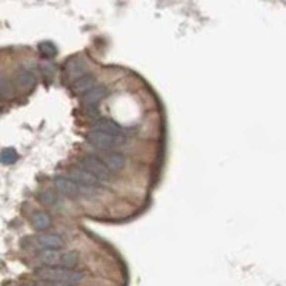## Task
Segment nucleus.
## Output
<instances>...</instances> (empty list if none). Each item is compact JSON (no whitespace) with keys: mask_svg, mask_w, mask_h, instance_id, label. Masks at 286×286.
Returning a JSON list of instances; mask_svg holds the SVG:
<instances>
[{"mask_svg":"<svg viewBox=\"0 0 286 286\" xmlns=\"http://www.w3.org/2000/svg\"><path fill=\"white\" fill-rule=\"evenodd\" d=\"M36 275L42 281H48V282L64 286L79 285L86 278V272H83V271L69 269V268H63V266H42L36 271Z\"/></svg>","mask_w":286,"mask_h":286,"instance_id":"nucleus-1","label":"nucleus"},{"mask_svg":"<svg viewBox=\"0 0 286 286\" xmlns=\"http://www.w3.org/2000/svg\"><path fill=\"white\" fill-rule=\"evenodd\" d=\"M79 165L82 169H85L89 173L96 176L100 180H106L111 176V171L108 169V166L96 155H86L85 158L80 159Z\"/></svg>","mask_w":286,"mask_h":286,"instance_id":"nucleus-2","label":"nucleus"},{"mask_svg":"<svg viewBox=\"0 0 286 286\" xmlns=\"http://www.w3.org/2000/svg\"><path fill=\"white\" fill-rule=\"evenodd\" d=\"M93 130L96 132H102L106 135H111L114 137H124L126 136V129L122 124H119L117 122H114L111 117H98L92 122Z\"/></svg>","mask_w":286,"mask_h":286,"instance_id":"nucleus-3","label":"nucleus"},{"mask_svg":"<svg viewBox=\"0 0 286 286\" xmlns=\"http://www.w3.org/2000/svg\"><path fill=\"white\" fill-rule=\"evenodd\" d=\"M32 245L39 250H60L64 245V240L57 233H39L33 237Z\"/></svg>","mask_w":286,"mask_h":286,"instance_id":"nucleus-4","label":"nucleus"},{"mask_svg":"<svg viewBox=\"0 0 286 286\" xmlns=\"http://www.w3.org/2000/svg\"><path fill=\"white\" fill-rule=\"evenodd\" d=\"M87 140L90 145H93L98 149H112L114 146H119L120 143H123L124 137H114L102 132L90 130L87 133Z\"/></svg>","mask_w":286,"mask_h":286,"instance_id":"nucleus-5","label":"nucleus"},{"mask_svg":"<svg viewBox=\"0 0 286 286\" xmlns=\"http://www.w3.org/2000/svg\"><path fill=\"white\" fill-rule=\"evenodd\" d=\"M69 179L73 180L76 185L79 186H102V180L98 179L96 176L89 173L87 171L77 168V169H72L69 172Z\"/></svg>","mask_w":286,"mask_h":286,"instance_id":"nucleus-6","label":"nucleus"},{"mask_svg":"<svg viewBox=\"0 0 286 286\" xmlns=\"http://www.w3.org/2000/svg\"><path fill=\"white\" fill-rule=\"evenodd\" d=\"M53 186L56 187L60 193L69 198H76L79 196V185H76L73 180L64 176H56L53 179Z\"/></svg>","mask_w":286,"mask_h":286,"instance_id":"nucleus-7","label":"nucleus"},{"mask_svg":"<svg viewBox=\"0 0 286 286\" xmlns=\"http://www.w3.org/2000/svg\"><path fill=\"white\" fill-rule=\"evenodd\" d=\"M66 77L70 82H76L77 79L83 77L86 75V66L80 59H70L66 63V69H64Z\"/></svg>","mask_w":286,"mask_h":286,"instance_id":"nucleus-8","label":"nucleus"},{"mask_svg":"<svg viewBox=\"0 0 286 286\" xmlns=\"http://www.w3.org/2000/svg\"><path fill=\"white\" fill-rule=\"evenodd\" d=\"M62 250H39L36 262L42 266H60Z\"/></svg>","mask_w":286,"mask_h":286,"instance_id":"nucleus-9","label":"nucleus"},{"mask_svg":"<svg viewBox=\"0 0 286 286\" xmlns=\"http://www.w3.org/2000/svg\"><path fill=\"white\" fill-rule=\"evenodd\" d=\"M108 95H109V89L106 86H103V85L95 86L90 92H87L86 95L83 96V103H85L86 108H89V106H96V105L105 99Z\"/></svg>","mask_w":286,"mask_h":286,"instance_id":"nucleus-10","label":"nucleus"},{"mask_svg":"<svg viewBox=\"0 0 286 286\" xmlns=\"http://www.w3.org/2000/svg\"><path fill=\"white\" fill-rule=\"evenodd\" d=\"M103 162L108 166L109 171L114 172V171L123 169L127 161H126V156H124L123 153H120V152H109V153H106Z\"/></svg>","mask_w":286,"mask_h":286,"instance_id":"nucleus-11","label":"nucleus"},{"mask_svg":"<svg viewBox=\"0 0 286 286\" xmlns=\"http://www.w3.org/2000/svg\"><path fill=\"white\" fill-rule=\"evenodd\" d=\"M16 83L22 89H32V87L36 85V76L32 70L25 69V67H20L17 72H16Z\"/></svg>","mask_w":286,"mask_h":286,"instance_id":"nucleus-12","label":"nucleus"},{"mask_svg":"<svg viewBox=\"0 0 286 286\" xmlns=\"http://www.w3.org/2000/svg\"><path fill=\"white\" fill-rule=\"evenodd\" d=\"M95 86H96V77L92 75H85L73 83V90L77 95H86Z\"/></svg>","mask_w":286,"mask_h":286,"instance_id":"nucleus-13","label":"nucleus"},{"mask_svg":"<svg viewBox=\"0 0 286 286\" xmlns=\"http://www.w3.org/2000/svg\"><path fill=\"white\" fill-rule=\"evenodd\" d=\"M30 224L32 226L39 230V232H42V230H45V229H48L52 224V219H50V216L46 213V212H35L32 216H30Z\"/></svg>","mask_w":286,"mask_h":286,"instance_id":"nucleus-14","label":"nucleus"},{"mask_svg":"<svg viewBox=\"0 0 286 286\" xmlns=\"http://www.w3.org/2000/svg\"><path fill=\"white\" fill-rule=\"evenodd\" d=\"M80 261V255L76 250H62V258H60V266L73 269Z\"/></svg>","mask_w":286,"mask_h":286,"instance_id":"nucleus-15","label":"nucleus"},{"mask_svg":"<svg viewBox=\"0 0 286 286\" xmlns=\"http://www.w3.org/2000/svg\"><path fill=\"white\" fill-rule=\"evenodd\" d=\"M13 95H14V86H13L12 80L6 75L0 73V98L9 99Z\"/></svg>","mask_w":286,"mask_h":286,"instance_id":"nucleus-16","label":"nucleus"},{"mask_svg":"<svg viewBox=\"0 0 286 286\" xmlns=\"http://www.w3.org/2000/svg\"><path fill=\"white\" fill-rule=\"evenodd\" d=\"M103 192L102 186H79V195L83 198H96Z\"/></svg>","mask_w":286,"mask_h":286,"instance_id":"nucleus-17","label":"nucleus"},{"mask_svg":"<svg viewBox=\"0 0 286 286\" xmlns=\"http://www.w3.org/2000/svg\"><path fill=\"white\" fill-rule=\"evenodd\" d=\"M17 159V153L16 150L9 148V149H4L0 153V161L3 163H13Z\"/></svg>","mask_w":286,"mask_h":286,"instance_id":"nucleus-18","label":"nucleus"},{"mask_svg":"<svg viewBox=\"0 0 286 286\" xmlns=\"http://www.w3.org/2000/svg\"><path fill=\"white\" fill-rule=\"evenodd\" d=\"M39 199H40L42 203H45L48 206H53L56 203V195L53 192H50V190H45V192L40 193Z\"/></svg>","mask_w":286,"mask_h":286,"instance_id":"nucleus-19","label":"nucleus"},{"mask_svg":"<svg viewBox=\"0 0 286 286\" xmlns=\"http://www.w3.org/2000/svg\"><path fill=\"white\" fill-rule=\"evenodd\" d=\"M40 52L42 53H45V55H53L56 49H55V46L52 45V43H43V45H40Z\"/></svg>","mask_w":286,"mask_h":286,"instance_id":"nucleus-20","label":"nucleus"},{"mask_svg":"<svg viewBox=\"0 0 286 286\" xmlns=\"http://www.w3.org/2000/svg\"><path fill=\"white\" fill-rule=\"evenodd\" d=\"M35 286H64L59 285V284H53V282H48V281H39Z\"/></svg>","mask_w":286,"mask_h":286,"instance_id":"nucleus-21","label":"nucleus"}]
</instances>
